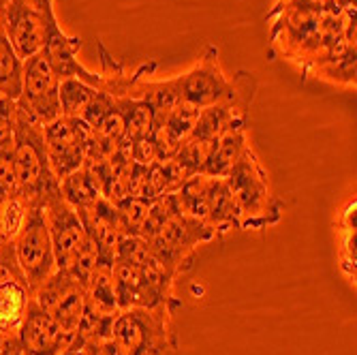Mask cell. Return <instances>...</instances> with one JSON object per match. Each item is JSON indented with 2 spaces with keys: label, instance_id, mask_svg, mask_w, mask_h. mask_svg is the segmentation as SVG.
Returning <instances> with one entry per match:
<instances>
[{
  "label": "cell",
  "instance_id": "obj_7",
  "mask_svg": "<svg viewBox=\"0 0 357 355\" xmlns=\"http://www.w3.org/2000/svg\"><path fill=\"white\" fill-rule=\"evenodd\" d=\"M17 107L41 126H47L60 112V77L54 73L45 56L39 52L24 60L22 73V92L17 99Z\"/></svg>",
  "mask_w": 357,
  "mask_h": 355
},
{
  "label": "cell",
  "instance_id": "obj_1",
  "mask_svg": "<svg viewBox=\"0 0 357 355\" xmlns=\"http://www.w3.org/2000/svg\"><path fill=\"white\" fill-rule=\"evenodd\" d=\"M13 169H15V195L26 206H45L52 197L60 195V180L54 176L43 126L30 120L20 107L13 128Z\"/></svg>",
  "mask_w": 357,
  "mask_h": 355
},
{
  "label": "cell",
  "instance_id": "obj_8",
  "mask_svg": "<svg viewBox=\"0 0 357 355\" xmlns=\"http://www.w3.org/2000/svg\"><path fill=\"white\" fill-rule=\"evenodd\" d=\"M0 17L17 56L28 60L45 45L50 22L56 17L54 0H11Z\"/></svg>",
  "mask_w": 357,
  "mask_h": 355
},
{
  "label": "cell",
  "instance_id": "obj_19",
  "mask_svg": "<svg viewBox=\"0 0 357 355\" xmlns=\"http://www.w3.org/2000/svg\"><path fill=\"white\" fill-rule=\"evenodd\" d=\"M32 292L26 282L0 285V330L15 332L28 310Z\"/></svg>",
  "mask_w": 357,
  "mask_h": 355
},
{
  "label": "cell",
  "instance_id": "obj_3",
  "mask_svg": "<svg viewBox=\"0 0 357 355\" xmlns=\"http://www.w3.org/2000/svg\"><path fill=\"white\" fill-rule=\"evenodd\" d=\"M225 182L231 192L240 229L261 232L280 220L282 204L272 192L268 172L252 150L225 176Z\"/></svg>",
  "mask_w": 357,
  "mask_h": 355
},
{
  "label": "cell",
  "instance_id": "obj_6",
  "mask_svg": "<svg viewBox=\"0 0 357 355\" xmlns=\"http://www.w3.org/2000/svg\"><path fill=\"white\" fill-rule=\"evenodd\" d=\"M11 244L30 292H35L43 280H47L56 272V257L43 206L28 208L26 220L20 234L11 240Z\"/></svg>",
  "mask_w": 357,
  "mask_h": 355
},
{
  "label": "cell",
  "instance_id": "obj_27",
  "mask_svg": "<svg viewBox=\"0 0 357 355\" xmlns=\"http://www.w3.org/2000/svg\"><path fill=\"white\" fill-rule=\"evenodd\" d=\"M15 118H17V101L0 94V148L13 144Z\"/></svg>",
  "mask_w": 357,
  "mask_h": 355
},
{
  "label": "cell",
  "instance_id": "obj_21",
  "mask_svg": "<svg viewBox=\"0 0 357 355\" xmlns=\"http://www.w3.org/2000/svg\"><path fill=\"white\" fill-rule=\"evenodd\" d=\"M96 90L99 88H94L77 77L60 80V112H62V116L82 118V114L86 112Z\"/></svg>",
  "mask_w": 357,
  "mask_h": 355
},
{
  "label": "cell",
  "instance_id": "obj_33",
  "mask_svg": "<svg viewBox=\"0 0 357 355\" xmlns=\"http://www.w3.org/2000/svg\"><path fill=\"white\" fill-rule=\"evenodd\" d=\"M11 3V0H0V13H3L7 9V5Z\"/></svg>",
  "mask_w": 357,
  "mask_h": 355
},
{
  "label": "cell",
  "instance_id": "obj_34",
  "mask_svg": "<svg viewBox=\"0 0 357 355\" xmlns=\"http://www.w3.org/2000/svg\"><path fill=\"white\" fill-rule=\"evenodd\" d=\"M0 244H3V240H0Z\"/></svg>",
  "mask_w": 357,
  "mask_h": 355
},
{
  "label": "cell",
  "instance_id": "obj_24",
  "mask_svg": "<svg viewBox=\"0 0 357 355\" xmlns=\"http://www.w3.org/2000/svg\"><path fill=\"white\" fill-rule=\"evenodd\" d=\"M26 214H28V206L17 195H11L9 199L0 204V240L11 242L20 234Z\"/></svg>",
  "mask_w": 357,
  "mask_h": 355
},
{
  "label": "cell",
  "instance_id": "obj_16",
  "mask_svg": "<svg viewBox=\"0 0 357 355\" xmlns=\"http://www.w3.org/2000/svg\"><path fill=\"white\" fill-rule=\"evenodd\" d=\"M250 150L252 148L246 137V128H231L214 142L204 174L212 178H225Z\"/></svg>",
  "mask_w": 357,
  "mask_h": 355
},
{
  "label": "cell",
  "instance_id": "obj_31",
  "mask_svg": "<svg viewBox=\"0 0 357 355\" xmlns=\"http://www.w3.org/2000/svg\"><path fill=\"white\" fill-rule=\"evenodd\" d=\"M0 355H22V345L15 332L0 330Z\"/></svg>",
  "mask_w": 357,
  "mask_h": 355
},
{
  "label": "cell",
  "instance_id": "obj_32",
  "mask_svg": "<svg viewBox=\"0 0 357 355\" xmlns=\"http://www.w3.org/2000/svg\"><path fill=\"white\" fill-rule=\"evenodd\" d=\"M60 355H84V353H82V349H79V347H75V345H69V349H64Z\"/></svg>",
  "mask_w": 357,
  "mask_h": 355
},
{
  "label": "cell",
  "instance_id": "obj_12",
  "mask_svg": "<svg viewBox=\"0 0 357 355\" xmlns=\"http://www.w3.org/2000/svg\"><path fill=\"white\" fill-rule=\"evenodd\" d=\"M43 210H45V220L54 246L56 270H67L88 244L84 222L77 210L62 197V192L52 197L43 206Z\"/></svg>",
  "mask_w": 357,
  "mask_h": 355
},
{
  "label": "cell",
  "instance_id": "obj_25",
  "mask_svg": "<svg viewBox=\"0 0 357 355\" xmlns=\"http://www.w3.org/2000/svg\"><path fill=\"white\" fill-rule=\"evenodd\" d=\"M114 107H116L114 96H109V94L103 92V90H96L94 96H92V101L88 103V107H86V112L82 114L79 120H84L90 128H94V126H99V124H101V120H103L109 112H114Z\"/></svg>",
  "mask_w": 357,
  "mask_h": 355
},
{
  "label": "cell",
  "instance_id": "obj_28",
  "mask_svg": "<svg viewBox=\"0 0 357 355\" xmlns=\"http://www.w3.org/2000/svg\"><path fill=\"white\" fill-rule=\"evenodd\" d=\"M15 195V169L11 146L0 148V204Z\"/></svg>",
  "mask_w": 357,
  "mask_h": 355
},
{
  "label": "cell",
  "instance_id": "obj_23",
  "mask_svg": "<svg viewBox=\"0 0 357 355\" xmlns=\"http://www.w3.org/2000/svg\"><path fill=\"white\" fill-rule=\"evenodd\" d=\"M212 146L214 144H206V142H199L195 137H188L186 142L180 144V148L174 154V160L180 165V169L184 172L186 178L204 174V167H206V160L210 156Z\"/></svg>",
  "mask_w": 357,
  "mask_h": 355
},
{
  "label": "cell",
  "instance_id": "obj_5",
  "mask_svg": "<svg viewBox=\"0 0 357 355\" xmlns=\"http://www.w3.org/2000/svg\"><path fill=\"white\" fill-rule=\"evenodd\" d=\"M174 280L165 270H148L120 259L114 262V289L120 310L182 304L174 296Z\"/></svg>",
  "mask_w": 357,
  "mask_h": 355
},
{
  "label": "cell",
  "instance_id": "obj_30",
  "mask_svg": "<svg viewBox=\"0 0 357 355\" xmlns=\"http://www.w3.org/2000/svg\"><path fill=\"white\" fill-rule=\"evenodd\" d=\"M79 349L84 355H122V351L118 349V345L112 338L90 340V342H84Z\"/></svg>",
  "mask_w": 357,
  "mask_h": 355
},
{
  "label": "cell",
  "instance_id": "obj_22",
  "mask_svg": "<svg viewBox=\"0 0 357 355\" xmlns=\"http://www.w3.org/2000/svg\"><path fill=\"white\" fill-rule=\"evenodd\" d=\"M60 192H62V197L67 199L75 210L96 202L99 197H103L101 190L94 186V182L88 178V174L82 167L77 172L69 174L67 178L60 180Z\"/></svg>",
  "mask_w": 357,
  "mask_h": 355
},
{
  "label": "cell",
  "instance_id": "obj_4",
  "mask_svg": "<svg viewBox=\"0 0 357 355\" xmlns=\"http://www.w3.org/2000/svg\"><path fill=\"white\" fill-rule=\"evenodd\" d=\"M214 238H216V232L210 225L182 214L176 206L165 216V220L144 240L150 244V248L160 259V264L178 278L186 270L195 248Z\"/></svg>",
  "mask_w": 357,
  "mask_h": 355
},
{
  "label": "cell",
  "instance_id": "obj_15",
  "mask_svg": "<svg viewBox=\"0 0 357 355\" xmlns=\"http://www.w3.org/2000/svg\"><path fill=\"white\" fill-rule=\"evenodd\" d=\"M154 71H156V60H148L137 71H133V82L128 86L126 96L144 101L148 105V109L152 112L154 128H158L165 122L169 112L182 101L178 94L176 77L163 80V82H152V80H148V75H152Z\"/></svg>",
  "mask_w": 357,
  "mask_h": 355
},
{
  "label": "cell",
  "instance_id": "obj_29",
  "mask_svg": "<svg viewBox=\"0 0 357 355\" xmlns=\"http://www.w3.org/2000/svg\"><path fill=\"white\" fill-rule=\"evenodd\" d=\"M340 262L349 276H355V222H351V210L344 220V240L340 246Z\"/></svg>",
  "mask_w": 357,
  "mask_h": 355
},
{
  "label": "cell",
  "instance_id": "obj_9",
  "mask_svg": "<svg viewBox=\"0 0 357 355\" xmlns=\"http://www.w3.org/2000/svg\"><path fill=\"white\" fill-rule=\"evenodd\" d=\"M32 300L62 332L75 336L86 306V287L77 278L67 270H56L32 292Z\"/></svg>",
  "mask_w": 357,
  "mask_h": 355
},
{
  "label": "cell",
  "instance_id": "obj_20",
  "mask_svg": "<svg viewBox=\"0 0 357 355\" xmlns=\"http://www.w3.org/2000/svg\"><path fill=\"white\" fill-rule=\"evenodd\" d=\"M116 101V109L120 112L124 120V142L131 144L137 139H146L154 131V120L148 105L139 99H131V96H120Z\"/></svg>",
  "mask_w": 357,
  "mask_h": 355
},
{
  "label": "cell",
  "instance_id": "obj_18",
  "mask_svg": "<svg viewBox=\"0 0 357 355\" xmlns=\"http://www.w3.org/2000/svg\"><path fill=\"white\" fill-rule=\"evenodd\" d=\"M22 73H24V60L17 56L15 47L11 45L3 17H0V94L17 101L22 92Z\"/></svg>",
  "mask_w": 357,
  "mask_h": 355
},
{
  "label": "cell",
  "instance_id": "obj_10",
  "mask_svg": "<svg viewBox=\"0 0 357 355\" xmlns=\"http://www.w3.org/2000/svg\"><path fill=\"white\" fill-rule=\"evenodd\" d=\"M176 86L180 101L199 109L229 101L231 80H227V75L222 73L218 47L208 45L192 69H188L182 75H176Z\"/></svg>",
  "mask_w": 357,
  "mask_h": 355
},
{
  "label": "cell",
  "instance_id": "obj_17",
  "mask_svg": "<svg viewBox=\"0 0 357 355\" xmlns=\"http://www.w3.org/2000/svg\"><path fill=\"white\" fill-rule=\"evenodd\" d=\"M84 310L105 315V317H116L120 312L118 300H116V289H114V264L96 262L86 282Z\"/></svg>",
  "mask_w": 357,
  "mask_h": 355
},
{
  "label": "cell",
  "instance_id": "obj_11",
  "mask_svg": "<svg viewBox=\"0 0 357 355\" xmlns=\"http://www.w3.org/2000/svg\"><path fill=\"white\" fill-rule=\"evenodd\" d=\"M43 137L52 172L58 180L67 178L84 165L90 142V126L84 120L60 116L43 126Z\"/></svg>",
  "mask_w": 357,
  "mask_h": 355
},
{
  "label": "cell",
  "instance_id": "obj_14",
  "mask_svg": "<svg viewBox=\"0 0 357 355\" xmlns=\"http://www.w3.org/2000/svg\"><path fill=\"white\" fill-rule=\"evenodd\" d=\"M84 41L79 37H69L58 24V17H54L50 22L47 28V37H45V45L41 50V54L45 56V60L50 62V67L54 69V73L60 80L67 77H77L94 88L101 86V75L88 71L84 64L77 60V52L82 50Z\"/></svg>",
  "mask_w": 357,
  "mask_h": 355
},
{
  "label": "cell",
  "instance_id": "obj_2",
  "mask_svg": "<svg viewBox=\"0 0 357 355\" xmlns=\"http://www.w3.org/2000/svg\"><path fill=\"white\" fill-rule=\"evenodd\" d=\"M182 304H160L152 308H124L116 315L112 340L122 355H180L174 312Z\"/></svg>",
  "mask_w": 357,
  "mask_h": 355
},
{
  "label": "cell",
  "instance_id": "obj_26",
  "mask_svg": "<svg viewBox=\"0 0 357 355\" xmlns=\"http://www.w3.org/2000/svg\"><path fill=\"white\" fill-rule=\"evenodd\" d=\"M7 282H26V276L15 259V250L11 242H3L0 244V285Z\"/></svg>",
  "mask_w": 357,
  "mask_h": 355
},
{
  "label": "cell",
  "instance_id": "obj_13",
  "mask_svg": "<svg viewBox=\"0 0 357 355\" xmlns=\"http://www.w3.org/2000/svg\"><path fill=\"white\" fill-rule=\"evenodd\" d=\"M17 338L22 355H60L73 342V336L62 332L32 298L17 328Z\"/></svg>",
  "mask_w": 357,
  "mask_h": 355
}]
</instances>
